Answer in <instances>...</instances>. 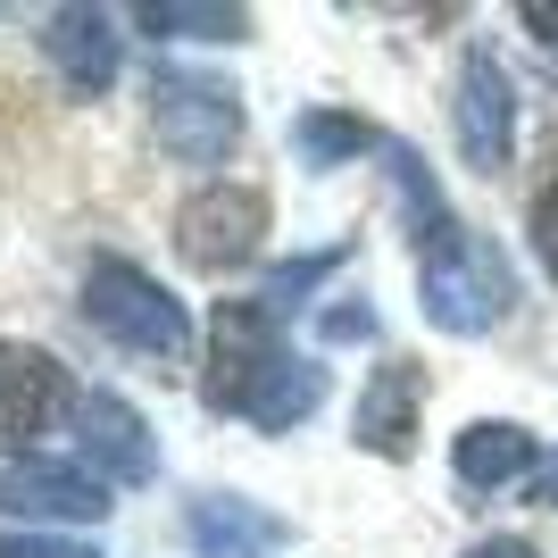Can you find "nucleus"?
Wrapping results in <instances>:
<instances>
[{
    "label": "nucleus",
    "instance_id": "obj_11",
    "mask_svg": "<svg viewBox=\"0 0 558 558\" xmlns=\"http://www.w3.org/2000/svg\"><path fill=\"white\" fill-rule=\"evenodd\" d=\"M43 50H50V68L68 75V93H109L117 84V25L109 9H50L43 17Z\"/></svg>",
    "mask_w": 558,
    "mask_h": 558
},
{
    "label": "nucleus",
    "instance_id": "obj_19",
    "mask_svg": "<svg viewBox=\"0 0 558 558\" xmlns=\"http://www.w3.org/2000/svg\"><path fill=\"white\" fill-rule=\"evenodd\" d=\"M317 333H326V342H375V308L367 301H333L326 317H317Z\"/></svg>",
    "mask_w": 558,
    "mask_h": 558
},
{
    "label": "nucleus",
    "instance_id": "obj_15",
    "mask_svg": "<svg viewBox=\"0 0 558 558\" xmlns=\"http://www.w3.org/2000/svg\"><path fill=\"white\" fill-rule=\"evenodd\" d=\"M142 34H159V43H233V34H242V9H184V0H150V9H142Z\"/></svg>",
    "mask_w": 558,
    "mask_h": 558
},
{
    "label": "nucleus",
    "instance_id": "obj_22",
    "mask_svg": "<svg viewBox=\"0 0 558 558\" xmlns=\"http://www.w3.org/2000/svg\"><path fill=\"white\" fill-rule=\"evenodd\" d=\"M525 25H534L542 43H550V59H558V9H542V0H534V9H525Z\"/></svg>",
    "mask_w": 558,
    "mask_h": 558
},
{
    "label": "nucleus",
    "instance_id": "obj_10",
    "mask_svg": "<svg viewBox=\"0 0 558 558\" xmlns=\"http://www.w3.org/2000/svg\"><path fill=\"white\" fill-rule=\"evenodd\" d=\"M417 400H425V375L409 367V359H384V367L367 375V392H359V417H350L359 450L409 459V442H417Z\"/></svg>",
    "mask_w": 558,
    "mask_h": 558
},
{
    "label": "nucleus",
    "instance_id": "obj_5",
    "mask_svg": "<svg viewBox=\"0 0 558 558\" xmlns=\"http://www.w3.org/2000/svg\"><path fill=\"white\" fill-rule=\"evenodd\" d=\"M258 233H267V192L251 184H201L175 209V251L201 267V276H226L242 258L258 251Z\"/></svg>",
    "mask_w": 558,
    "mask_h": 558
},
{
    "label": "nucleus",
    "instance_id": "obj_9",
    "mask_svg": "<svg viewBox=\"0 0 558 558\" xmlns=\"http://www.w3.org/2000/svg\"><path fill=\"white\" fill-rule=\"evenodd\" d=\"M0 509H9V517H68V525H100V517H109V484L84 475V466L17 459V466H0Z\"/></svg>",
    "mask_w": 558,
    "mask_h": 558
},
{
    "label": "nucleus",
    "instance_id": "obj_2",
    "mask_svg": "<svg viewBox=\"0 0 558 558\" xmlns=\"http://www.w3.org/2000/svg\"><path fill=\"white\" fill-rule=\"evenodd\" d=\"M84 317H93L109 342L142 350V359H167V367L192 350L184 301H175L159 276H142L134 258H93V276H84Z\"/></svg>",
    "mask_w": 558,
    "mask_h": 558
},
{
    "label": "nucleus",
    "instance_id": "obj_3",
    "mask_svg": "<svg viewBox=\"0 0 558 558\" xmlns=\"http://www.w3.org/2000/svg\"><path fill=\"white\" fill-rule=\"evenodd\" d=\"M292 350H283V317L267 301H217V326H209V409H226V417H242L251 409V392L267 384V375L283 367Z\"/></svg>",
    "mask_w": 558,
    "mask_h": 558
},
{
    "label": "nucleus",
    "instance_id": "obj_7",
    "mask_svg": "<svg viewBox=\"0 0 558 558\" xmlns=\"http://www.w3.org/2000/svg\"><path fill=\"white\" fill-rule=\"evenodd\" d=\"M59 409H75V384L68 367L34 342H0V442L25 450L34 434L59 425Z\"/></svg>",
    "mask_w": 558,
    "mask_h": 558
},
{
    "label": "nucleus",
    "instance_id": "obj_16",
    "mask_svg": "<svg viewBox=\"0 0 558 558\" xmlns=\"http://www.w3.org/2000/svg\"><path fill=\"white\" fill-rule=\"evenodd\" d=\"M384 159H392V184H400V209H409V226H417V242H434V233L450 226L442 217V184L425 175V159L409 150V142H384Z\"/></svg>",
    "mask_w": 558,
    "mask_h": 558
},
{
    "label": "nucleus",
    "instance_id": "obj_20",
    "mask_svg": "<svg viewBox=\"0 0 558 558\" xmlns=\"http://www.w3.org/2000/svg\"><path fill=\"white\" fill-rule=\"evenodd\" d=\"M0 558H93V550L59 534H0Z\"/></svg>",
    "mask_w": 558,
    "mask_h": 558
},
{
    "label": "nucleus",
    "instance_id": "obj_21",
    "mask_svg": "<svg viewBox=\"0 0 558 558\" xmlns=\"http://www.w3.org/2000/svg\"><path fill=\"white\" fill-rule=\"evenodd\" d=\"M534 251H542V267H550V283H558V192L534 201Z\"/></svg>",
    "mask_w": 558,
    "mask_h": 558
},
{
    "label": "nucleus",
    "instance_id": "obj_23",
    "mask_svg": "<svg viewBox=\"0 0 558 558\" xmlns=\"http://www.w3.org/2000/svg\"><path fill=\"white\" fill-rule=\"evenodd\" d=\"M466 558H534V550H525V542H475Z\"/></svg>",
    "mask_w": 558,
    "mask_h": 558
},
{
    "label": "nucleus",
    "instance_id": "obj_4",
    "mask_svg": "<svg viewBox=\"0 0 558 558\" xmlns=\"http://www.w3.org/2000/svg\"><path fill=\"white\" fill-rule=\"evenodd\" d=\"M150 125H159V150H175L184 167H217L242 142V109L209 75H159L150 84Z\"/></svg>",
    "mask_w": 558,
    "mask_h": 558
},
{
    "label": "nucleus",
    "instance_id": "obj_24",
    "mask_svg": "<svg viewBox=\"0 0 558 558\" xmlns=\"http://www.w3.org/2000/svg\"><path fill=\"white\" fill-rule=\"evenodd\" d=\"M525 492H534V500H558V459L542 466V475H534V484H525Z\"/></svg>",
    "mask_w": 558,
    "mask_h": 558
},
{
    "label": "nucleus",
    "instance_id": "obj_18",
    "mask_svg": "<svg viewBox=\"0 0 558 558\" xmlns=\"http://www.w3.org/2000/svg\"><path fill=\"white\" fill-rule=\"evenodd\" d=\"M350 251H317V258H292V267H276V276H267V292H258V301L276 308V317H292V308L308 301V292H317V283L333 276V267H342Z\"/></svg>",
    "mask_w": 558,
    "mask_h": 558
},
{
    "label": "nucleus",
    "instance_id": "obj_12",
    "mask_svg": "<svg viewBox=\"0 0 558 558\" xmlns=\"http://www.w3.org/2000/svg\"><path fill=\"white\" fill-rule=\"evenodd\" d=\"M184 534H192L201 558H258V550L283 542V517L258 509V500H233V492H209V500H192Z\"/></svg>",
    "mask_w": 558,
    "mask_h": 558
},
{
    "label": "nucleus",
    "instance_id": "obj_6",
    "mask_svg": "<svg viewBox=\"0 0 558 558\" xmlns=\"http://www.w3.org/2000/svg\"><path fill=\"white\" fill-rule=\"evenodd\" d=\"M450 125H459L466 167H484V175H492V167H509V150H517V93H509V75H500L492 50H466V59H459Z\"/></svg>",
    "mask_w": 558,
    "mask_h": 558
},
{
    "label": "nucleus",
    "instance_id": "obj_13",
    "mask_svg": "<svg viewBox=\"0 0 558 558\" xmlns=\"http://www.w3.org/2000/svg\"><path fill=\"white\" fill-rule=\"evenodd\" d=\"M450 466H459V484H466V492H500V484H517V475L534 466V434H525V425L484 417V425H466V434H459Z\"/></svg>",
    "mask_w": 558,
    "mask_h": 558
},
{
    "label": "nucleus",
    "instance_id": "obj_14",
    "mask_svg": "<svg viewBox=\"0 0 558 558\" xmlns=\"http://www.w3.org/2000/svg\"><path fill=\"white\" fill-rule=\"evenodd\" d=\"M317 400H326V367H317V359H283V367L251 392L242 417H251L258 434H292L301 417H317Z\"/></svg>",
    "mask_w": 558,
    "mask_h": 558
},
{
    "label": "nucleus",
    "instance_id": "obj_17",
    "mask_svg": "<svg viewBox=\"0 0 558 558\" xmlns=\"http://www.w3.org/2000/svg\"><path fill=\"white\" fill-rule=\"evenodd\" d=\"M292 142H301L308 167H342V159H359V150H384V142H375L359 117H326V109L301 117V125H292Z\"/></svg>",
    "mask_w": 558,
    "mask_h": 558
},
{
    "label": "nucleus",
    "instance_id": "obj_8",
    "mask_svg": "<svg viewBox=\"0 0 558 558\" xmlns=\"http://www.w3.org/2000/svg\"><path fill=\"white\" fill-rule=\"evenodd\" d=\"M75 450L93 459V475L109 484H150L159 475V442H150V417L117 392H84L75 400Z\"/></svg>",
    "mask_w": 558,
    "mask_h": 558
},
{
    "label": "nucleus",
    "instance_id": "obj_1",
    "mask_svg": "<svg viewBox=\"0 0 558 558\" xmlns=\"http://www.w3.org/2000/svg\"><path fill=\"white\" fill-rule=\"evenodd\" d=\"M417 301L442 333H492L517 301V276L475 226H442L417 251Z\"/></svg>",
    "mask_w": 558,
    "mask_h": 558
}]
</instances>
